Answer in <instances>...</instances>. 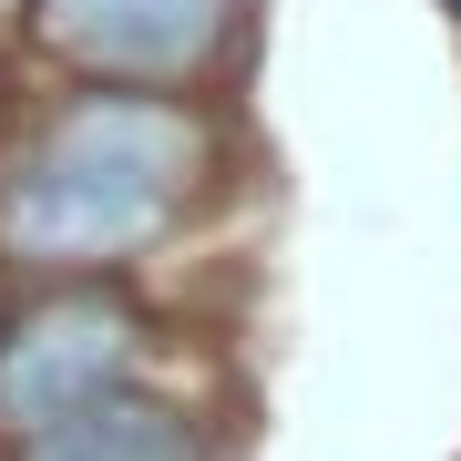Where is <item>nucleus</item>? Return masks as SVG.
Returning a JSON list of instances; mask_svg holds the SVG:
<instances>
[{"instance_id": "f257e3e1", "label": "nucleus", "mask_w": 461, "mask_h": 461, "mask_svg": "<svg viewBox=\"0 0 461 461\" xmlns=\"http://www.w3.org/2000/svg\"><path fill=\"white\" fill-rule=\"evenodd\" d=\"M215 175V123L185 93L83 83L51 93L0 144V257L32 277H103L195 215Z\"/></svg>"}, {"instance_id": "f03ea898", "label": "nucleus", "mask_w": 461, "mask_h": 461, "mask_svg": "<svg viewBox=\"0 0 461 461\" xmlns=\"http://www.w3.org/2000/svg\"><path fill=\"white\" fill-rule=\"evenodd\" d=\"M144 359H154V329L133 297L93 287V277L41 287L32 308L0 318V441H32V430L72 420L83 400L144 379Z\"/></svg>"}, {"instance_id": "7ed1b4c3", "label": "nucleus", "mask_w": 461, "mask_h": 461, "mask_svg": "<svg viewBox=\"0 0 461 461\" xmlns=\"http://www.w3.org/2000/svg\"><path fill=\"white\" fill-rule=\"evenodd\" d=\"M32 41L83 83L185 93L247 51V0H32Z\"/></svg>"}, {"instance_id": "20e7f679", "label": "nucleus", "mask_w": 461, "mask_h": 461, "mask_svg": "<svg viewBox=\"0 0 461 461\" xmlns=\"http://www.w3.org/2000/svg\"><path fill=\"white\" fill-rule=\"evenodd\" d=\"M21 461H215V430L185 411V400L144 390V379H123V390L83 400L72 420L32 430V441H11Z\"/></svg>"}, {"instance_id": "39448f33", "label": "nucleus", "mask_w": 461, "mask_h": 461, "mask_svg": "<svg viewBox=\"0 0 461 461\" xmlns=\"http://www.w3.org/2000/svg\"><path fill=\"white\" fill-rule=\"evenodd\" d=\"M451 21H461V0H451Z\"/></svg>"}]
</instances>
